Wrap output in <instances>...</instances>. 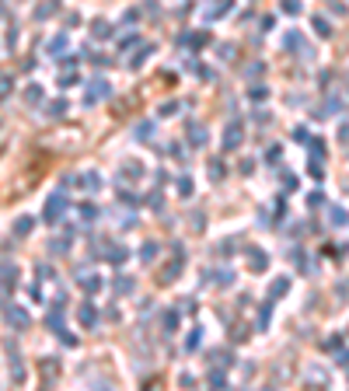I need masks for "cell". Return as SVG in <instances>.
I'll list each match as a JSON object with an SVG mask.
<instances>
[{"instance_id": "cell-6", "label": "cell", "mask_w": 349, "mask_h": 391, "mask_svg": "<svg viewBox=\"0 0 349 391\" xmlns=\"http://www.w3.org/2000/svg\"><path fill=\"white\" fill-rule=\"evenodd\" d=\"M248 266H252L255 273H262V269L269 266V255H266L262 248H248Z\"/></svg>"}, {"instance_id": "cell-3", "label": "cell", "mask_w": 349, "mask_h": 391, "mask_svg": "<svg viewBox=\"0 0 349 391\" xmlns=\"http://www.w3.org/2000/svg\"><path fill=\"white\" fill-rule=\"evenodd\" d=\"M0 308H4V318H7L14 328H28V325H32V318H28V311H25V308H18V304H7V301H4Z\"/></svg>"}, {"instance_id": "cell-42", "label": "cell", "mask_w": 349, "mask_h": 391, "mask_svg": "<svg viewBox=\"0 0 349 391\" xmlns=\"http://www.w3.org/2000/svg\"><path fill=\"white\" fill-rule=\"evenodd\" d=\"M307 137H311V133H307L304 126H297V129H293V140H297V144H307Z\"/></svg>"}, {"instance_id": "cell-4", "label": "cell", "mask_w": 349, "mask_h": 391, "mask_svg": "<svg viewBox=\"0 0 349 391\" xmlns=\"http://www.w3.org/2000/svg\"><path fill=\"white\" fill-rule=\"evenodd\" d=\"M108 94H112V84L101 80V77H94L91 80V87H87V94H84V105H94L98 98H108Z\"/></svg>"}, {"instance_id": "cell-41", "label": "cell", "mask_w": 349, "mask_h": 391, "mask_svg": "<svg viewBox=\"0 0 349 391\" xmlns=\"http://www.w3.org/2000/svg\"><path fill=\"white\" fill-rule=\"evenodd\" d=\"M266 94H269V91H266V87H262V84H259V87H252V91H248V98H252V101H262V98H266Z\"/></svg>"}, {"instance_id": "cell-10", "label": "cell", "mask_w": 349, "mask_h": 391, "mask_svg": "<svg viewBox=\"0 0 349 391\" xmlns=\"http://www.w3.org/2000/svg\"><path fill=\"white\" fill-rule=\"evenodd\" d=\"M105 258H108V262H112V266H123V262H126V258H130V251H126V248H123V244H112V248H108V251H105Z\"/></svg>"}, {"instance_id": "cell-24", "label": "cell", "mask_w": 349, "mask_h": 391, "mask_svg": "<svg viewBox=\"0 0 349 391\" xmlns=\"http://www.w3.org/2000/svg\"><path fill=\"white\" fill-rule=\"evenodd\" d=\"M182 42L192 46V49H203V46H206V32H199V35H196V32H192V35H182Z\"/></svg>"}, {"instance_id": "cell-29", "label": "cell", "mask_w": 349, "mask_h": 391, "mask_svg": "<svg viewBox=\"0 0 349 391\" xmlns=\"http://www.w3.org/2000/svg\"><path fill=\"white\" fill-rule=\"evenodd\" d=\"M161 325H164V332L171 335V332L178 328V311H164V318H161Z\"/></svg>"}, {"instance_id": "cell-18", "label": "cell", "mask_w": 349, "mask_h": 391, "mask_svg": "<svg viewBox=\"0 0 349 391\" xmlns=\"http://www.w3.org/2000/svg\"><path fill=\"white\" fill-rule=\"evenodd\" d=\"M199 346H203V328H199V325H196V328H192V332H189V339H185V349H189V353H196V349H199Z\"/></svg>"}, {"instance_id": "cell-13", "label": "cell", "mask_w": 349, "mask_h": 391, "mask_svg": "<svg viewBox=\"0 0 349 391\" xmlns=\"http://www.w3.org/2000/svg\"><path fill=\"white\" fill-rule=\"evenodd\" d=\"M46 49H49V56H53V60H60V56H63V49H67V35L49 39V46H46Z\"/></svg>"}, {"instance_id": "cell-28", "label": "cell", "mask_w": 349, "mask_h": 391, "mask_svg": "<svg viewBox=\"0 0 349 391\" xmlns=\"http://www.w3.org/2000/svg\"><path fill=\"white\" fill-rule=\"evenodd\" d=\"M49 251H53V255H67V251H70V241H67V237H53V241H49Z\"/></svg>"}, {"instance_id": "cell-34", "label": "cell", "mask_w": 349, "mask_h": 391, "mask_svg": "<svg viewBox=\"0 0 349 391\" xmlns=\"http://www.w3.org/2000/svg\"><path fill=\"white\" fill-rule=\"evenodd\" d=\"M223 175H227V168H223V161H213V164H209V178H213V182H220Z\"/></svg>"}, {"instance_id": "cell-45", "label": "cell", "mask_w": 349, "mask_h": 391, "mask_svg": "<svg viewBox=\"0 0 349 391\" xmlns=\"http://www.w3.org/2000/svg\"><path fill=\"white\" fill-rule=\"evenodd\" d=\"M220 60H234V46H230V42L220 46Z\"/></svg>"}, {"instance_id": "cell-37", "label": "cell", "mask_w": 349, "mask_h": 391, "mask_svg": "<svg viewBox=\"0 0 349 391\" xmlns=\"http://www.w3.org/2000/svg\"><path fill=\"white\" fill-rule=\"evenodd\" d=\"M269 314H273V304H262V311H259V328L269 325Z\"/></svg>"}, {"instance_id": "cell-40", "label": "cell", "mask_w": 349, "mask_h": 391, "mask_svg": "<svg viewBox=\"0 0 349 391\" xmlns=\"http://www.w3.org/2000/svg\"><path fill=\"white\" fill-rule=\"evenodd\" d=\"M283 46H286V49H297V46H300V35H297V32H290V35L283 39Z\"/></svg>"}, {"instance_id": "cell-26", "label": "cell", "mask_w": 349, "mask_h": 391, "mask_svg": "<svg viewBox=\"0 0 349 391\" xmlns=\"http://www.w3.org/2000/svg\"><path fill=\"white\" fill-rule=\"evenodd\" d=\"M213 363H216V367H230V363H234V353H230V349H216V353H213Z\"/></svg>"}, {"instance_id": "cell-7", "label": "cell", "mask_w": 349, "mask_h": 391, "mask_svg": "<svg viewBox=\"0 0 349 391\" xmlns=\"http://www.w3.org/2000/svg\"><path fill=\"white\" fill-rule=\"evenodd\" d=\"M91 35H94V39H112V35H115V25H108V21L98 18V21H91Z\"/></svg>"}, {"instance_id": "cell-2", "label": "cell", "mask_w": 349, "mask_h": 391, "mask_svg": "<svg viewBox=\"0 0 349 391\" xmlns=\"http://www.w3.org/2000/svg\"><path fill=\"white\" fill-rule=\"evenodd\" d=\"M220 144H223V151H238V147L245 144V126H241L238 119H230L227 129H223V140H220Z\"/></svg>"}, {"instance_id": "cell-39", "label": "cell", "mask_w": 349, "mask_h": 391, "mask_svg": "<svg viewBox=\"0 0 349 391\" xmlns=\"http://www.w3.org/2000/svg\"><path fill=\"white\" fill-rule=\"evenodd\" d=\"M189 224H192V231H203V227H206V217H203V213H192Z\"/></svg>"}, {"instance_id": "cell-16", "label": "cell", "mask_w": 349, "mask_h": 391, "mask_svg": "<svg viewBox=\"0 0 349 391\" xmlns=\"http://www.w3.org/2000/svg\"><path fill=\"white\" fill-rule=\"evenodd\" d=\"M182 262H185V258H178V255H175V262H171V266L161 273V283H171V280H178V273H182Z\"/></svg>"}, {"instance_id": "cell-32", "label": "cell", "mask_w": 349, "mask_h": 391, "mask_svg": "<svg viewBox=\"0 0 349 391\" xmlns=\"http://www.w3.org/2000/svg\"><path fill=\"white\" fill-rule=\"evenodd\" d=\"M133 133H137V140H150V137H154V122H150V119H147V122H140Z\"/></svg>"}, {"instance_id": "cell-17", "label": "cell", "mask_w": 349, "mask_h": 391, "mask_svg": "<svg viewBox=\"0 0 349 391\" xmlns=\"http://www.w3.org/2000/svg\"><path fill=\"white\" fill-rule=\"evenodd\" d=\"M328 224L332 227H346V206H332L328 210Z\"/></svg>"}, {"instance_id": "cell-21", "label": "cell", "mask_w": 349, "mask_h": 391, "mask_svg": "<svg viewBox=\"0 0 349 391\" xmlns=\"http://www.w3.org/2000/svg\"><path fill=\"white\" fill-rule=\"evenodd\" d=\"M150 53H154V46H140V49H137V56L130 60V67H133V70H140V67L147 63V56H150Z\"/></svg>"}, {"instance_id": "cell-27", "label": "cell", "mask_w": 349, "mask_h": 391, "mask_svg": "<svg viewBox=\"0 0 349 391\" xmlns=\"http://www.w3.org/2000/svg\"><path fill=\"white\" fill-rule=\"evenodd\" d=\"M209 388H227V374H223V370H220V367H216V370H209Z\"/></svg>"}, {"instance_id": "cell-44", "label": "cell", "mask_w": 349, "mask_h": 391, "mask_svg": "<svg viewBox=\"0 0 349 391\" xmlns=\"http://www.w3.org/2000/svg\"><path fill=\"white\" fill-rule=\"evenodd\" d=\"M77 74H63V77H60V87H73V84H77Z\"/></svg>"}, {"instance_id": "cell-15", "label": "cell", "mask_w": 349, "mask_h": 391, "mask_svg": "<svg viewBox=\"0 0 349 391\" xmlns=\"http://www.w3.org/2000/svg\"><path fill=\"white\" fill-rule=\"evenodd\" d=\"M157 248H161L157 241H143V244H140V262H154V258H157Z\"/></svg>"}, {"instance_id": "cell-5", "label": "cell", "mask_w": 349, "mask_h": 391, "mask_svg": "<svg viewBox=\"0 0 349 391\" xmlns=\"http://www.w3.org/2000/svg\"><path fill=\"white\" fill-rule=\"evenodd\" d=\"M77 318H80L84 328H94V325H98V308H94L91 301H84V304L77 308Z\"/></svg>"}, {"instance_id": "cell-23", "label": "cell", "mask_w": 349, "mask_h": 391, "mask_svg": "<svg viewBox=\"0 0 349 391\" xmlns=\"http://www.w3.org/2000/svg\"><path fill=\"white\" fill-rule=\"evenodd\" d=\"M311 25H314V32H318V35H321V39H332V35H335V32H332V25H328V21H325V18H314V21H311Z\"/></svg>"}, {"instance_id": "cell-30", "label": "cell", "mask_w": 349, "mask_h": 391, "mask_svg": "<svg viewBox=\"0 0 349 391\" xmlns=\"http://www.w3.org/2000/svg\"><path fill=\"white\" fill-rule=\"evenodd\" d=\"M94 217H98V210H94L91 203H84V206H80V224L87 227V224H94Z\"/></svg>"}, {"instance_id": "cell-36", "label": "cell", "mask_w": 349, "mask_h": 391, "mask_svg": "<svg viewBox=\"0 0 349 391\" xmlns=\"http://www.w3.org/2000/svg\"><path fill=\"white\" fill-rule=\"evenodd\" d=\"M63 112H67V101H63V98L49 101V115H63Z\"/></svg>"}, {"instance_id": "cell-48", "label": "cell", "mask_w": 349, "mask_h": 391, "mask_svg": "<svg viewBox=\"0 0 349 391\" xmlns=\"http://www.w3.org/2000/svg\"><path fill=\"white\" fill-rule=\"evenodd\" d=\"M7 94H11V77L0 80V98H7Z\"/></svg>"}, {"instance_id": "cell-25", "label": "cell", "mask_w": 349, "mask_h": 391, "mask_svg": "<svg viewBox=\"0 0 349 391\" xmlns=\"http://www.w3.org/2000/svg\"><path fill=\"white\" fill-rule=\"evenodd\" d=\"M80 185H84L87 192H94V189L101 185V178H98V171H87V175H80Z\"/></svg>"}, {"instance_id": "cell-19", "label": "cell", "mask_w": 349, "mask_h": 391, "mask_svg": "<svg viewBox=\"0 0 349 391\" xmlns=\"http://www.w3.org/2000/svg\"><path fill=\"white\" fill-rule=\"evenodd\" d=\"M46 325H49V328H63V304H56L53 311L46 314Z\"/></svg>"}, {"instance_id": "cell-33", "label": "cell", "mask_w": 349, "mask_h": 391, "mask_svg": "<svg viewBox=\"0 0 349 391\" xmlns=\"http://www.w3.org/2000/svg\"><path fill=\"white\" fill-rule=\"evenodd\" d=\"M342 105H346V101H342V94H339V98H328V105H325V115H339V112H342Z\"/></svg>"}, {"instance_id": "cell-12", "label": "cell", "mask_w": 349, "mask_h": 391, "mask_svg": "<svg viewBox=\"0 0 349 391\" xmlns=\"http://www.w3.org/2000/svg\"><path fill=\"white\" fill-rule=\"evenodd\" d=\"M35 231V217H18V224H14V234L18 237H28Z\"/></svg>"}, {"instance_id": "cell-38", "label": "cell", "mask_w": 349, "mask_h": 391, "mask_svg": "<svg viewBox=\"0 0 349 391\" xmlns=\"http://www.w3.org/2000/svg\"><path fill=\"white\" fill-rule=\"evenodd\" d=\"M157 112H161V115H178V101H164Z\"/></svg>"}, {"instance_id": "cell-46", "label": "cell", "mask_w": 349, "mask_h": 391, "mask_svg": "<svg viewBox=\"0 0 349 391\" xmlns=\"http://www.w3.org/2000/svg\"><path fill=\"white\" fill-rule=\"evenodd\" d=\"M321 203H325L321 192H311V196H307V206H321Z\"/></svg>"}, {"instance_id": "cell-31", "label": "cell", "mask_w": 349, "mask_h": 391, "mask_svg": "<svg viewBox=\"0 0 349 391\" xmlns=\"http://www.w3.org/2000/svg\"><path fill=\"white\" fill-rule=\"evenodd\" d=\"M213 283H216V287H234V273H230V269H220V273L213 276Z\"/></svg>"}, {"instance_id": "cell-43", "label": "cell", "mask_w": 349, "mask_h": 391, "mask_svg": "<svg viewBox=\"0 0 349 391\" xmlns=\"http://www.w3.org/2000/svg\"><path fill=\"white\" fill-rule=\"evenodd\" d=\"M283 11H286V14H297V11H300V0H283Z\"/></svg>"}, {"instance_id": "cell-9", "label": "cell", "mask_w": 349, "mask_h": 391, "mask_svg": "<svg viewBox=\"0 0 349 391\" xmlns=\"http://www.w3.org/2000/svg\"><path fill=\"white\" fill-rule=\"evenodd\" d=\"M60 11V0H42L39 7H35V21H46L49 14H56Z\"/></svg>"}, {"instance_id": "cell-1", "label": "cell", "mask_w": 349, "mask_h": 391, "mask_svg": "<svg viewBox=\"0 0 349 391\" xmlns=\"http://www.w3.org/2000/svg\"><path fill=\"white\" fill-rule=\"evenodd\" d=\"M67 206H70V199H67V192H53L49 199H46V210H42V220L46 224H63V217H67Z\"/></svg>"}, {"instance_id": "cell-8", "label": "cell", "mask_w": 349, "mask_h": 391, "mask_svg": "<svg viewBox=\"0 0 349 391\" xmlns=\"http://www.w3.org/2000/svg\"><path fill=\"white\" fill-rule=\"evenodd\" d=\"M80 287H84V294H98V290H101V276H94V273H80Z\"/></svg>"}, {"instance_id": "cell-14", "label": "cell", "mask_w": 349, "mask_h": 391, "mask_svg": "<svg viewBox=\"0 0 349 391\" xmlns=\"http://www.w3.org/2000/svg\"><path fill=\"white\" fill-rule=\"evenodd\" d=\"M189 144H192V147H203V144H206V126H196V122H192V126H189Z\"/></svg>"}, {"instance_id": "cell-20", "label": "cell", "mask_w": 349, "mask_h": 391, "mask_svg": "<svg viewBox=\"0 0 349 391\" xmlns=\"http://www.w3.org/2000/svg\"><path fill=\"white\" fill-rule=\"evenodd\" d=\"M286 290H290V280H286V276H279V280H273V287H269V297L276 301V297H283Z\"/></svg>"}, {"instance_id": "cell-35", "label": "cell", "mask_w": 349, "mask_h": 391, "mask_svg": "<svg viewBox=\"0 0 349 391\" xmlns=\"http://www.w3.org/2000/svg\"><path fill=\"white\" fill-rule=\"evenodd\" d=\"M178 196H192V178H189V175L178 178Z\"/></svg>"}, {"instance_id": "cell-11", "label": "cell", "mask_w": 349, "mask_h": 391, "mask_svg": "<svg viewBox=\"0 0 349 391\" xmlns=\"http://www.w3.org/2000/svg\"><path fill=\"white\" fill-rule=\"evenodd\" d=\"M133 287H137L133 276H115V280H112V290H115V294H133Z\"/></svg>"}, {"instance_id": "cell-47", "label": "cell", "mask_w": 349, "mask_h": 391, "mask_svg": "<svg viewBox=\"0 0 349 391\" xmlns=\"http://www.w3.org/2000/svg\"><path fill=\"white\" fill-rule=\"evenodd\" d=\"M279 157H283L279 147H269V151H266V161H279Z\"/></svg>"}, {"instance_id": "cell-22", "label": "cell", "mask_w": 349, "mask_h": 391, "mask_svg": "<svg viewBox=\"0 0 349 391\" xmlns=\"http://www.w3.org/2000/svg\"><path fill=\"white\" fill-rule=\"evenodd\" d=\"M39 101H42V87H39V84H28V87H25V105H39Z\"/></svg>"}]
</instances>
